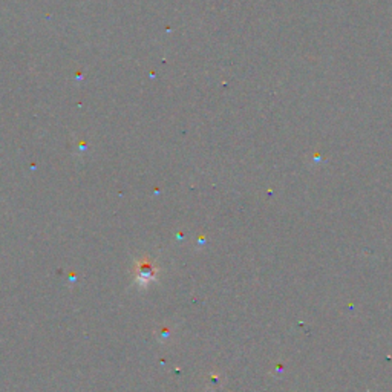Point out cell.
Returning a JSON list of instances; mask_svg holds the SVG:
<instances>
[{
	"label": "cell",
	"mask_w": 392,
	"mask_h": 392,
	"mask_svg": "<svg viewBox=\"0 0 392 392\" xmlns=\"http://www.w3.org/2000/svg\"><path fill=\"white\" fill-rule=\"evenodd\" d=\"M155 275H156V270L154 268V265L151 263H147V260H143V263L138 264V268H137V281L138 284H149L152 281V279H155Z\"/></svg>",
	"instance_id": "6da1fadb"
}]
</instances>
